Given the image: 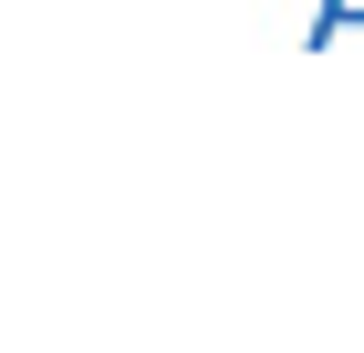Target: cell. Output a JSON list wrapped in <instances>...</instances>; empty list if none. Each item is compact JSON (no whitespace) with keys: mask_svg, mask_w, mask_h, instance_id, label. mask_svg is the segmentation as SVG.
Here are the masks:
<instances>
[{"mask_svg":"<svg viewBox=\"0 0 364 353\" xmlns=\"http://www.w3.org/2000/svg\"><path fill=\"white\" fill-rule=\"evenodd\" d=\"M354 21H364V0H323V11H312V53H323V42H343Z\"/></svg>","mask_w":364,"mask_h":353,"instance_id":"1","label":"cell"}]
</instances>
